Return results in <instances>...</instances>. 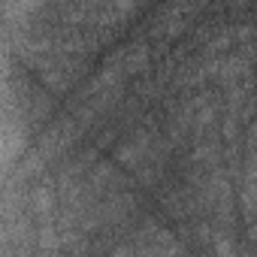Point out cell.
Instances as JSON below:
<instances>
[]
</instances>
